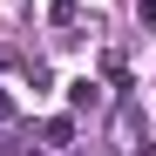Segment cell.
Returning a JSON list of instances; mask_svg holds the SVG:
<instances>
[{"mask_svg":"<svg viewBox=\"0 0 156 156\" xmlns=\"http://www.w3.org/2000/svg\"><path fill=\"white\" fill-rule=\"evenodd\" d=\"M41 149H48V156H68V149H75V115H48V122H41Z\"/></svg>","mask_w":156,"mask_h":156,"instance_id":"cell-3","label":"cell"},{"mask_svg":"<svg viewBox=\"0 0 156 156\" xmlns=\"http://www.w3.org/2000/svg\"><path fill=\"white\" fill-rule=\"evenodd\" d=\"M143 149V109H136V102H115V156H136Z\"/></svg>","mask_w":156,"mask_h":156,"instance_id":"cell-1","label":"cell"},{"mask_svg":"<svg viewBox=\"0 0 156 156\" xmlns=\"http://www.w3.org/2000/svg\"><path fill=\"white\" fill-rule=\"evenodd\" d=\"M136 14H143V27H156V0H136Z\"/></svg>","mask_w":156,"mask_h":156,"instance_id":"cell-6","label":"cell"},{"mask_svg":"<svg viewBox=\"0 0 156 156\" xmlns=\"http://www.w3.org/2000/svg\"><path fill=\"white\" fill-rule=\"evenodd\" d=\"M68 109H75V115H102V109H109V88L82 75V82H68Z\"/></svg>","mask_w":156,"mask_h":156,"instance_id":"cell-2","label":"cell"},{"mask_svg":"<svg viewBox=\"0 0 156 156\" xmlns=\"http://www.w3.org/2000/svg\"><path fill=\"white\" fill-rule=\"evenodd\" d=\"M14 129H20V109H14V95L0 88V136H14Z\"/></svg>","mask_w":156,"mask_h":156,"instance_id":"cell-4","label":"cell"},{"mask_svg":"<svg viewBox=\"0 0 156 156\" xmlns=\"http://www.w3.org/2000/svg\"><path fill=\"white\" fill-rule=\"evenodd\" d=\"M48 20H55V27H75V0H55V7H48Z\"/></svg>","mask_w":156,"mask_h":156,"instance_id":"cell-5","label":"cell"}]
</instances>
